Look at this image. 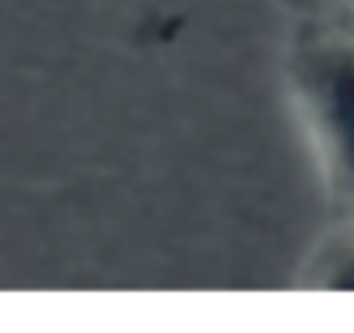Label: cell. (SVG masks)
<instances>
[{
  "label": "cell",
  "instance_id": "1",
  "mask_svg": "<svg viewBox=\"0 0 354 333\" xmlns=\"http://www.w3.org/2000/svg\"><path fill=\"white\" fill-rule=\"evenodd\" d=\"M316 108L330 149L354 181V53L330 56L316 73Z\"/></svg>",
  "mask_w": 354,
  "mask_h": 333
},
{
  "label": "cell",
  "instance_id": "2",
  "mask_svg": "<svg viewBox=\"0 0 354 333\" xmlns=\"http://www.w3.org/2000/svg\"><path fill=\"white\" fill-rule=\"evenodd\" d=\"M340 285H344V288H354V267H351V271H347V278H344V281H340Z\"/></svg>",
  "mask_w": 354,
  "mask_h": 333
}]
</instances>
